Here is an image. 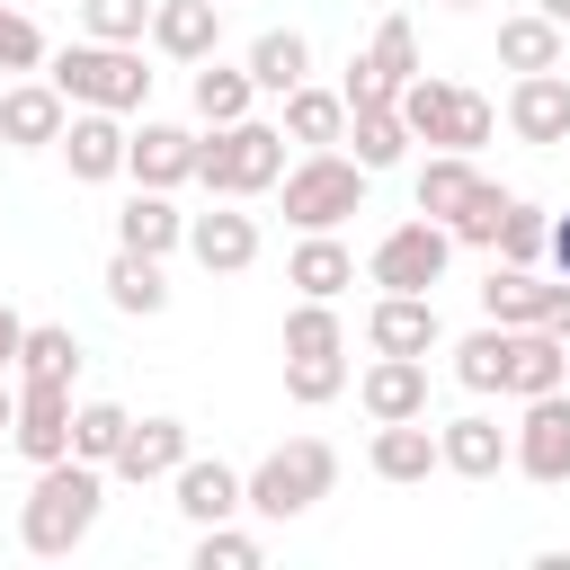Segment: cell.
Here are the masks:
<instances>
[{"label": "cell", "instance_id": "cell-31", "mask_svg": "<svg viewBox=\"0 0 570 570\" xmlns=\"http://www.w3.org/2000/svg\"><path fill=\"white\" fill-rule=\"evenodd\" d=\"M481 312H490V321H508V330H525V321L543 312V276H534V267L490 258V276H481Z\"/></svg>", "mask_w": 570, "mask_h": 570}, {"label": "cell", "instance_id": "cell-32", "mask_svg": "<svg viewBox=\"0 0 570 570\" xmlns=\"http://www.w3.org/2000/svg\"><path fill=\"white\" fill-rule=\"evenodd\" d=\"M499 62L508 71H561V27L534 9V18H499Z\"/></svg>", "mask_w": 570, "mask_h": 570}, {"label": "cell", "instance_id": "cell-48", "mask_svg": "<svg viewBox=\"0 0 570 570\" xmlns=\"http://www.w3.org/2000/svg\"><path fill=\"white\" fill-rule=\"evenodd\" d=\"M534 9H543V18H552V27H570V0H534Z\"/></svg>", "mask_w": 570, "mask_h": 570}, {"label": "cell", "instance_id": "cell-10", "mask_svg": "<svg viewBox=\"0 0 570 570\" xmlns=\"http://www.w3.org/2000/svg\"><path fill=\"white\" fill-rule=\"evenodd\" d=\"M9 445H18L27 463H53V454H71V383L18 374V419H9Z\"/></svg>", "mask_w": 570, "mask_h": 570}, {"label": "cell", "instance_id": "cell-19", "mask_svg": "<svg viewBox=\"0 0 570 570\" xmlns=\"http://www.w3.org/2000/svg\"><path fill=\"white\" fill-rule=\"evenodd\" d=\"M365 347L374 356H428L436 347V303L428 294H383L365 312Z\"/></svg>", "mask_w": 570, "mask_h": 570}, {"label": "cell", "instance_id": "cell-38", "mask_svg": "<svg viewBox=\"0 0 570 570\" xmlns=\"http://www.w3.org/2000/svg\"><path fill=\"white\" fill-rule=\"evenodd\" d=\"M125 428H134V419H125L116 401H80V410H71V454H80V463H116Z\"/></svg>", "mask_w": 570, "mask_h": 570}, {"label": "cell", "instance_id": "cell-41", "mask_svg": "<svg viewBox=\"0 0 570 570\" xmlns=\"http://www.w3.org/2000/svg\"><path fill=\"white\" fill-rule=\"evenodd\" d=\"M196 570H258V534H240L232 517L196 525Z\"/></svg>", "mask_w": 570, "mask_h": 570}, {"label": "cell", "instance_id": "cell-22", "mask_svg": "<svg viewBox=\"0 0 570 570\" xmlns=\"http://www.w3.org/2000/svg\"><path fill=\"white\" fill-rule=\"evenodd\" d=\"M285 285H294V294H312V303H338V294L356 285L347 240H338V232H303V240H294V258H285Z\"/></svg>", "mask_w": 570, "mask_h": 570}, {"label": "cell", "instance_id": "cell-2", "mask_svg": "<svg viewBox=\"0 0 570 570\" xmlns=\"http://www.w3.org/2000/svg\"><path fill=\"white\" fill-rule=\"evenodd\" d=\"M330 490H338V445H330V436H285L276 454H258V463L240 472V508L267 517V525L312 517Z\"/></svg>", "mask_w": 570, "mask_h": 570}, {"label": "cell", "instance_id": "cell-37", "mask_svg": "<svg viewBox=\"0 0 570 570\" xmlns=\"http://www.w3.org/2000/svg\"><path fill=\"white\" fill-rule=\"evenodd\" d=\"M454 383H463V392H499V383H508V321H490V330H472V338L454 347Z\"/></svg>", "mask_w": 570, "mask_h": 570}, {"label": "cell", "instance_id": "cell-25", "mask_svg": "<svg viewBox=\"0 0 570 570\" xmlns=\"http://www.w3.org/2000/svg\"><path fill=\"white\" fill-rule=\"evenodd\" d=\"M338 142H356L347 160L374 178V169H392V160L410 151V125H401V107H392V98H365V107H347V134H338Z\"/></svg>", "mask_w": 570, "mask_h": 570}, {"label": "cell", "instance_id": "cell-39", "mask_svg": "<svg viewBox=\"0 0 570 570\" xmlns=\"http://www.w3.org/2000/svg\"><path fill=\"white\" fill-rule=\"evenodd\" d=\"M80 36H98V45H142V36H151V0H80Z\"/></svg>", "mask_w": 570, "mask_h": 570}, {"label": "cell", "instance_id": "cell-29", "mask_svg": "<svg viewBox=\"0 0 570 570\" xmlns=\"http://www.w3.org/2000/svg\"><path fill=\"white\" fill-rule=\"evenodd\" d=\"M107 303H116V312H134V321L169 312V276H160V258H142V249H116V258H107Z\"/></svg>", "mask_w": 570, "mask_h": 570}, {"label": "cell", "instance_id": "cell-14", "mask_svg": "<svg viewBox=\"0 0 570 570\" xmlns=\"http://www.w3.org/2000/svg\"><path fill=\"white\" fill-rule=\"evenodd\" d=\"M125 169H134V187H178V178H196V134L142 116V125L125 134Z\"/></svg>", "mask_w": 570, "mask_h": 570}, {"label": "cell", "instance_id": "cell-21", "mask_svg": "<svg viewBox=\"0 0 570 570\" xmlns=\"http://www.w3.org/2000/svg\"><path fill=\"white\" fill-rule=\"evenodd\" d=\"M187 240V214L169 205V187H134L125 214H116V249H142V258H169Z\"/></svg>", "mask_w": 570, "mask_h": 570}, {"label": "cell", "instance_id": "cell-20", "mask_svg": "<svg viewBox=\"0 0 570 570\" xmlns=\"http://www.w3.org/2000/svg\"><path fill=\"white\" fill-rule=\"evenodd\" d=\"M62 116H71V98H62L53 80H18V89H0V142H18V151H45V142L62 134Z\"/></svg>", "mask_w": 570, "mask_h": 570}, {"label": "cell", "instance_id": "cell-11", "mask_svg": "<svg viewBox=\"0 0 570 570\" xmlns=\"http://www.w3.org/2000/svg\"><path fill=\"white\" fill-rule=\"evenodd\" d=\"M53 151L71 160L80 187H107V178H125V116H107V107H71L62 134H53Z\"/></svg>", "mask_w": 570, "mask_h": 570}, {"label": "cell", "instance_id": "cell-35", "mask_svg": "<svg viewBox=\"0 0 570 570\" xmlns=\"http://www.w3.org/2000/svg\"><path fill=\"white\" fill-rule=\"evenodd\" d=\"M543 240H552V214H543V205H525V196H508L490 258H508V267H534V258H543Z\"/></svg>", "mask_w": 570, "mask_h": 570}, {"label": "cell", "instance_id": "cell-34", "mask_svg": "<svg viewBox=\"0 0 570 570\" xmlns=\"http://www.w3.org/2000/svg\"><path fill=\"white\" fill-rule=\"evenodd\" d=\"M303 71H312V45H303L294 27H267V36L249 45V80H258V89H276V98H285Z\"/></svg>", "mask_w": 570, "mask_h": 570}, {"label": "cell", "instance_id": "cell-9", "mask_svg": "<svg viewBox=\"0 0 570 570\" xmlns=\"http://www.w3.org/2000/svg\"><path fill=\"white\" fill-rule=\"evenodd\" d=\"M401 80H419V27H410V18H383L374 45L347 62L338 98H347V107H365V98H401Z\"/></svg>", "mask_w": 570, "mask_h": 570}, {"label": "cell", "instance_id": "cell-13", "mask_svg": "<svg viewBox=\"0 0 570 570\" xmlns=\"http://www.w3.org/2000/svg\"><path fill=\"white\" fill-rule=\"evenodd\" d=\"M508 134L534 142V151L570 142V80H561V71H517V89H508Z\"/></svg>", "mask_w": 570, "mask_h": 570}, {"label": "cell", "instance_id": "cell-44", "mask_svg": "<svg viewBox=\"0 0 570 570\" xmlns=\"http://www.w3.org/2000/svg\"><path fill=\"white\" fill-rule=\"evenodd\" d=\"M534 330H552V338L570 347V276H561V285H543V312H534Z\"/></svg>", "mask_w": 570, "mask_h": 570}, {"label": "cell", "instance_id": "cell-47", "mask_svg": "<svg viewBox=\"0 0 570 570\" xmlns=\"http://www.w3.org/2000/svg\"><path fill=\"white\" fill-rule=\"evenodd\" d=\"M9 419H18V383L0 374V436H9Z\"/></svg>", "mask_w": 570, "mask_h": 570}, {"label": "cell", "instance_id": "cell-45", "mask_svg": "<svg viewBox=\"0 0 570 570\" xmlns=\"http://www.w3.org/2000/svg\"><path fill=\"white\" fill-rule=\"evenodd\" d=\"M18 338H27V321H18V312H9V303H0V374H9V365H18Z\"/></svg>", "mask_w": 570, "mask_h": 570}, {"label": "cell", "instance_id": "cell-28", "mask_svg": "<svg viewBox=\"0 0 570 570\" xmlns=\"http://www.w3.org/2000/svg\"><path fill=\"white\" fill-rule=\"evenodd\" d=\"M481 187H490V178L472 169V151H436V160L419 169V214H428V223H454Z\"/></svg>", "mask_w": 570, "mask_h": 570}, {"label": "cell", "instance_id": "cell-18", "mask_svg": "<svg viewBox=\"0 0 570 570\" xmlns=\"http://www.w3.org/2000/svg\"><path fill=\"white\" fill-rule=\"evenodd\" d=\"M169 490H178V517H187V525H223V517H240V472H232L223 454H187V463L169 472Z\"/></svg>", "mask_w": 570, "mask_h": 570}, {"label": "cell", "instance_id": "cell-36", "mask_svg": "<svg viewBox=\"0 0 570 570\" xmlns=\"http://www.w3.org/2000/svg\"><path fill=\"white\" fill-rule=\"evenodd\" d=\"M285 356H347V321L303 294V303L285 312Z\"/></svg>", "mask_w": 570, "mask_h": 570}, {"label": "cell", "instance_id": "cell-33", "mask_svg": "<svg viewBox=\"0 0 570 570\" xmlns=\"http://www.w3.org/2000/svg\"><path fill=\"white\" fill-rule=\"evenodd\" d=\"M18 374L71 383V374H80V338H71V321H27V338H18Z\"/></svg>", "mask_w": 570, "mask_h": 570}, {"label": "cell", "instance_id": "cell-6", "mask_svg": "<svg viewBox=\"0 0 570 570\" xmlns=\"http://www.w3.org/2000/svg\"><path fill=\"white\" fill-rule=\"evenodd\" d=\"M276 187H285V223H294V232H338L347 214H365V169H356L338 142H330V151H303Z\"/></svg>", "mask_w": 570, "mask_h": 570}, {"label": "cell", "instance_id": "cell-24", "mask_svg": "<svg viewBox=\"0 0 570 570\" xmlns=\"http://www.w3.org/2000/svg\"><path fill=\"white\" fill-rule=\"evenodd\" d=\"M223 36V0H151V45L169 62H205Z\"/></svg>", "mask_w": 570, "mask_h": 570}, {"label": "cell", "instance_id": "cell-27", "mask_svg": "<svg viewBox=\"0 0 570 570\" xmlns=\"http://www.w3.org/2000/svg\"><path fill=\"white\" fill-rule=\"evenodd\" d=\"M347 134V98L338 89H312V80H294L285 89V142H303V151H330Z\"/></svg>", "mask_w": 570, "mask_h": 570}, {"label": "cell", "instance_id": "cell-46", "mask_svg": "<svg viewBox=\"0 0 570 570\" xmlns=\"http://www.w3.org/2000/svg\"><path fill=\"white\" fill-rule=\"evenodd\" d=\"M543 258H552V267H561V276H570V214H561V223H552V240H543Z\"/></svg>", "mask_w": 570, "mask_h": 570}, {"label": "cell", "instance_id": "cell-43", "mask_svg": "<svg viewBox=\"0 0 570 570\" xmlns=\"http://www.w3.org/2000/svg\"><path fill=\"white\" fill-rule=\"evenodd\" d=\"M499 214H508V187H481L445 232H454V240H472V249H490V240H499Z\"/></svg>", "mask_w": 570, "mask_h": 570}, {"label": "cell", "instance_id": "cell-4", "mask_svg": "<svg viewBox=\"0 0 570 570\" xmlns=\"http://www.w3.org/2000/svg\"><path fill=\"white\" fill-rule=\"evenodd\" d=\"M196 178H205L214 196H267V187L285 178V125H258V116L214 125V134L196 142Z\"/></svg>", "mask_w": 570, "mask_h": 570}, {"label": "cell", "instance_id": "cell-23", "mask_svg": "<svg viewBox=\"0 0 570 570\" xmlns=\"http://www.w3.org/2000/svg\"><path fill=\"white\" fill-rule=\"evenodd\" d=\"M570 383V347L552 338V330H508V383L499 392H517V401H534V392H561Z\"/></svg>", "mask_w": 570, "mask_h": 570}, {"label": "cell", "instance_id": "cell-3", "mask_svg": "<svg viewBox=\"0 0 570 570\" xmlns=\"http://www.w3.org/2000/svg\"><path fill=\"white\" fill-rule=\"evenodd\" d=\"M71 107H107V116H134L142 98H151V71H142V45H98V36H80V45H62L53 53V71H45Z\"/></svg>", "mask_w": 570, "mask_h": 570}, {"label": "cell", "instance_id": "cell-42", "mask_svg": "<svg viewBox=\"0 0 570 570\" xmlns=\"http://www.w3.org/2000/svg\"><path fill=\"white\" fill-rule=\"evenodd\" d=\"M0 71H45V27L27 9H0Z\"/></svg>", "mask_w": 570, "mask_h": 570}, {"label": "cell", "instance_id": "cell-5", "mask_svg": "<svg viewBox=\"0 0 570 570\" xmlns=\"http://www.w3.org/2000/svg\"><path fill=\"white\" fill-rule=\"evenodd\" d=\"M392 107H401L410 142H436V151H481L490 125H499V107L481 89H454V80H401Z\"/></svg>", "mask_w": 570, "mask_h": 570}, {"label": "cell", "instance_id": "cell-49", "mask_svg": "<svg viewBox=\"0 0 570 570\" xmlns=\"http://www.w3.org/2000/svg\"><path fill=\"white\" fill-rule=\"evenodd\" d=\"M445 9H481V0H445Z\"/></svg>", "mask_w": 570, "mask_h": 570}, {"label": "cell", "instance_id": "cell-12", "mask_svg": "<svg viewBox=\"0 0 570 570\" xmlns=\"http://www.w3.org/2000/svg\"><path fill=\"white\" fill-rule=\"evenodd\" d=\"M187 249L205 276H240V267H258V214H240V196H223V214H187Z\"/></svg>", "mask_w": 570, "mask_h": 570}, {"label": "cell", "instance_id": "cell-26", "mask_svg": "<svg viewBox=\"0 0 570 570\" xmlns=\"http://www.w3.org/2000/svg\"><path fill=\"white\" fill-rule=\"evenodd\" d=\"M365 463H374L383 481H428V472H445V463H436V428H428V419H383Z\"/></svg>", "mask_w": 570, "mask_h": 570}, {"label": "cell", "instance_id": "cell-30", "mask_svg": "<svg viewBox=\"0 0 570 570\" xmlns=\"http://www.w3.org/2000/svg\"><path fill=\"white\" fill-rule=\"evenodd\" d=\"M249 98H258L249 62H240V71H232V62H214V53L196 62V116H205V125H240V116H249Z\"/></svg>", "mask_w": 570, "mask_h": 570}, {"label": "cell", "instance_id": "cell-40", "mask_svg": "<svg viewBox=\"0 0 570 570\" xmlns=\"http://www.w3.org/2000/svg\"><path fill=\"white\" fill-rule=\"evenodd\" d=\"M285 392H294L303 410L338 401V392H347V356H285Z\"/></svg>", "mask_w": 570, "mask_h": 570}, {"label": "cell", "instance_id": "cell-15", "mask_svg": "<svg viewBox=\"0 0 570 570\" xmlns=\"http://www.w3.org/2000/svg\"><path fill=\"white\" fill-rule=\"evenodd\" d=\"M187 454H196V445H187V419H134V428H125V445H116V463H107V472H116V481H134V490H142V481H169V472H178V463H187Z\"/></svg>", "mask_w": 570, "mask_h": 570}, {"label": "cell", "instance_id": "cell-8", "mask_svg": "<svg viewBox=\"0 0 570 570\" xmlns=\"http://www.w3.org/2000/svg\"><path fill=\"white\" fill-rule=\"evenodd\" d=\"M508 463L525 481H543V490L570 481V392H534L525 401V419L508 428Z\"/></svg>", "mask_w": 570, "mask_h": 570}, {"label": "cell", "instance_id": "cell-16", "mask_svg": "<svg viewBox=\"0 0 570 570\" xmlns=\"http://www.w3.org/2000/svg\"><path fill=\"white\" fill-rule=\"evenodd\" d=\"M356 401H365L374 428L383 419H428V356H374L365 383H356Z\"/></svg>", "mask_w": 570, "mask_h": 570}, {"label": "cell", "instance_id": "cell-1", "mask_svg": "<svg viewBox=\"0 0 570 570\" xmlns=\"http://www.w3.org/2000/svg\"><path fill=\"white\" fill-rule=\"evenodd\" d=\"M98 508H107V463H80V454H53L36 463V490L18 508V543L36 561H62L98 534Z\"/></svg>", "mask_w": 570, "mask_h": 570}, {"label": "cell", "instance_id": "cell-17", "mask_svg": "<svg viewBox=\"0 0 570 570\" xmlns=\"http://www.w3.org/2000/svg\"><path fill=\"white\" fill-rule=\"evenodd\" d=\"M436 463L463 472V481H490V472H508V428L490 410H463V419L436 428Z\"/></svg>", "mask_w": 570, "mask_h": 570}, {"label": "cell", "instance_id": "cell-7", "mask_svg": "<svg viewBox=\"0 0 570 570\" xmlns=\"http://www.w3.org/2000/svg\"><path fill=\"white\" fill-rule=\"evenodd\" d=\"M445 258H454V232L428 223V214H410V223H392V232L374 240L365 276H374L383 294H428V285H445Z\"/></svg>", "mask_w": 570, "mask_h": 570}]
</instances>
